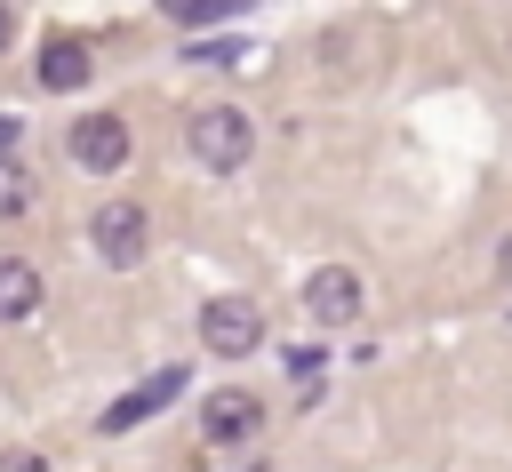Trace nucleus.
Instances as JSON below:
<instances>
[{
	"instance_id": "1",
	"label": "nucleus",
	"mask_w": 512,
	"mask_h": 472,
	"mask_svg": "<svg viewBox=\"0 0 512 472\" xmlns=\"http://www.w3.org/2000/svg\"><path fill=\"white\" fill-rule=\"evenodd\" d=\"M184 152H192L208 176H240L248 152H256V128H248L240 104H200V112L184 120Z\"/></svg>"
},
{
	"instance_id": "2",
	"label": "nucleus",
	"mask_w": 512,
	"mask_h": 472,
	"mask_svg": "<svg viewBox=\"0 0 512 472\" xmlns=\"http://www.w3.org/2000/svg\"><path fill=\"white\" fill-rule=\"evenodd\" d=\"M200 344H208L216 360H248V352L264 344V304H248V296H208V304H200Z\"/></svg>"
},
{
	"instance_id": "3",
	"label": "nucleus",
	"mask_w": 512,
	"mask_h": 472,
	"mask_svg": "<svg viewBox=\"0 0 512 472\" xmlns=\"http://www.w3.org/2000/svg\"><path fill=\"white\" fill-rule=\"evenodd\" d=\"M88 240H96V256L104 264H144V248H152V216H144V200H104L96 216H88Z\"/></svg>"
},
{
	"instance_id": "4",
	"label": "nucleus",
	"mask_w": 512,
	"mask_h": 472,
	"mask_svg": "<svg viewBox=\"0 0 512 472\" xmlns=\"http://www.w3.org/2000/svg\"><path fill=\"white\" fill-rule=\"evenodd\" d=\"M360 304H368V288H360L352 264H320V272L304 280V312H312V328H352Z\"/></svg>"
},
{
	"instance_id": "5",
	"label": "nucleus",
	"mask_w": 512,
	"mask_h": 472,
	"mask_svg": "<svg viewBox=\"0 0 512 472\" xmlns=\"http://www.w3.org/2000/svg\"><path fill=\"white\" fill-rule=\"evenodd\" d=\"M72 160H80L88 176H120V160H128V120H120V112H80V120H72Z\"/></svg>"
},
{
	"instance_id": "6",
	"label": "nucleus",
	"mask_w": 512,
	"mask_h": 472,
	"mask_svg": "<svg viewBox=\"0 0 512 472\" xmlns=\"http://www.w3.org/2000/svg\"><path fill=\"white\" fill-rule=\"evenodd\" d=\"M256 424H264V400H256L248 384H224V392H208V400H200V432H208L216 448L256 440Z\"/></svg>"
},
{
	"instance_id": "7",
	"label": "nucleus",
	"mask_w": 512,
	"mask_h": 472,
	"mask_svg": "<svg viewBox=\"0 0 512 472\" xmlns=\"http://www.w3.org/2000/svg\"><path fill=\"white\" fill-rule=\"evenodd\" d=\"M176 392H184V368H160V376H144L136 392H120V400L96 416V432H136V424H144V416H160Z\"/></svg>"
},
{
	"instance_id": "8",
	"label": "nucleus",
	"mask_w": 512,
	"mask_h": 472,
	"mask_svg": "<svg viewBox=\"0 0 512 472\" xmlns=\"http://www.w3.org/2000/svg\"><path fill=\"white\" fill-rule=\"evenodd\" d=\"M40 296H48L40 264H32V256H0V328L32 320V312H40Z\"/></svg>"
},
{
	"instance_id": "9",
	"label": "nucleus",
	"mask_w": 512,
	"mask_h": 472,
	"mask_svg": "<svg viewBox=\"0 0 512 472\" xmlns=\"http://www.w3.org/2000/svg\"><path fill=\"white\" fill-rule=\"evenodd\" d=\"M88 40H48L40 48V88H56V96H72V88H88Z\"/></svg>"
},
{
	"instance_id": "10",
	"label": "nucleus",
	"mask_w": 512,
	"mask_h": 472,
	"mask_svg": "<svg viewBox=\"0 0 512 472\" xmlns=\"http://www.w3.org/2000/svg\"><path fill=\"white\" fill-rule=\"evenodd\" d=\"M24 208H32V168L16 152H0V224H16Z\"/></svg>"
},
{
	"instance_id": "11",
	"label": "nucleus",
	"mask_w": 512,
	"mask_h": 472,
	"mask_svg": "<svg viewBox=\"0 0 512 472\" xmlns=\"http://www.w3.org/2000/svg\"><path fill=\"white\" fill-rule=\"evenodd\" d=\"M0 472H48L40 448H0Z\"/></svg>"
},
{
	"instance_id": "12",
	"label": "nucleus",
	"mask_w": 512,
	"mask_h": 472,
	"mask_svg": "<svg viewBox=\"0 0 512 472\" xmlns=\"http://www.w3.org/2000/svg\"><path fill=\"white\" fill-rule=\"evenodd\" d=\"M16 136H24V128H16V112H0V152H16Z\"/></svg>"
},
{
	"instance_id": "13",
	"label": "nucleus",
	"mask_w": 512,
	"mask_h": 472,
	"mask_svg": "<svg viewBox=\"0 0 512 472\" xmlns=\"http://www.w3.org/2000/svg\"><path fill=\"white\" fill-rule=\"evenodd\" d=\"M496 280L512 288V232H504V248H496Z\"/></svg>"
},
{
	"instance_id": "14",
	"label": "nucleus",
	"mask_w": 512,
	"mask_h": 472,
	"mask_svg": "<svg viewBox=\"0 0 512 472\" xmlns=\"http://www.w3.org/2000/svg\"><path fill=\"white\" fill-rule=\"evenodd\" d=\"M8 40H16V16H8V8H0V48H8Z\"/></svg>"
}]
</instances>
